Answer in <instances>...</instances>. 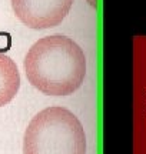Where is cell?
I'll list each match as a JSON object with an SVG mask.
<instances>
[{
	"instance_id": "obj_3",
	"label": "cell",
	"mask_w": 146,
	"mask_h": 154,
	"mask_svg": "<svg viewBox=\"0 0 146 154\" xmlns=\"http://www.w3.org/2000/svg\"><path fill=\"white\" fill-rule=\"evenodd\" d=\"M16 17L34 30L59 26L72 9L73 0H10Z\"/></svg>"
},
{
	"instance_id": "obj_2",
	"label": "cell",
	"mask_w": 146,
	"mask_h": 154,
	"mask_svg": "<svg viewBox=\"0 0 146 154\" xmlns=\"http://www.w3.org/2000/svg\"><path fill=\"white\" fill-rule=\"evenodd\" d=\"M23 154H86V134L70 110L52 106L30 120L23 137Z\"/></svg>"
},
{
	"instance_id": "obj_4",
	"label": "cell",
	"mask_w": 146,
	"mask_h": 154,
	"mask_svg": "<svg viewBox=\"0 0 146 154\" xmlns=\"http://www.w3.org/2000/svg\"><path fill=\"white\" fill-rule=\"evenodd\" d=\"M20 88V74L16 63L0 53V107L9 104Z\"/></svg>"
},
{
	"instance_id": "obj_1",
	"label": "cell",
	"mask_w": 146,
	"mask_h": 154,
	"mask_svg": "<svg viewBox=\"0 0 146 154\" xmlns=\"http://www.w3.org/2000/svg\"><path fill=\"white\" fill-rule=\"evenodd\" d=\"M29 83L47 96H70L86 77V56L70 37L55 34L39 38L23 61Z\"/></svg>"
}]
</instances>
